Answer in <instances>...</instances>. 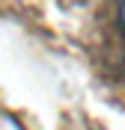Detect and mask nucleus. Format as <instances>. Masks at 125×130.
<instances>
[{
	"label": "nucleus",
	"mask_w": 125,
	"mask_h": 130,
	"mask_svg": "<svg viewBox=\"0 0 125 130\" xmlns=\"http://www.w3.org/2000/svg\"><path fill=\"white\" fill-rule=\"evenodd\" d=\"M119 15H122V24H125V0H122V9H119Z\"/></svg>",
	"instance_id": "1"
}]
</instances>
